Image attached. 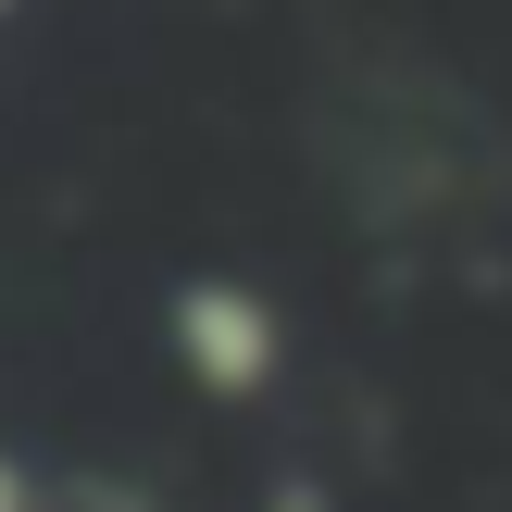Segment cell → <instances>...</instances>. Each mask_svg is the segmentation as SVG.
<instances>
[{"label": "cell", "instance_id": "6da1fadb", "mask_svg": "<svg viewBox=\"0 0 512 512\" xmlns=\"http://www.w3.org/2000/svg\"><path fill=\"white\" fill-rule=\"evenodd\" d=\"M163 325H175L188 388H213V400H263L275 375H288V313H275L250 275H188Z\"/></svg>", "mask_w": 512, "mask_h": 512}, {"label": "cell", "instance_id": "7a4b0ae2", "mask_svg": "<svg viewBox=\"0 0 512 512\" xmlns=\"http://www.w3.org/2000/svg\"><path fill=\"white\" fill-rule=\"evenodd\" d=\"M0 512H50V500H38V475H25V463H0Z\"/></svg>", "mask_w": 512, "mask_h": 512}, {"label": "cell", "instance_id": "3957f363", "mask_svg": "<svg viewBox=\"0 0 512 512\" xmlns=\"http://www.w3.org/2000/svg\"><path fill=\"white\" fill-rule=\"evenodd\" d=\"M0 25H13V0H0Z\"/></svg>", "mask_w": 512, "mask_h": 512}]
</instances>
